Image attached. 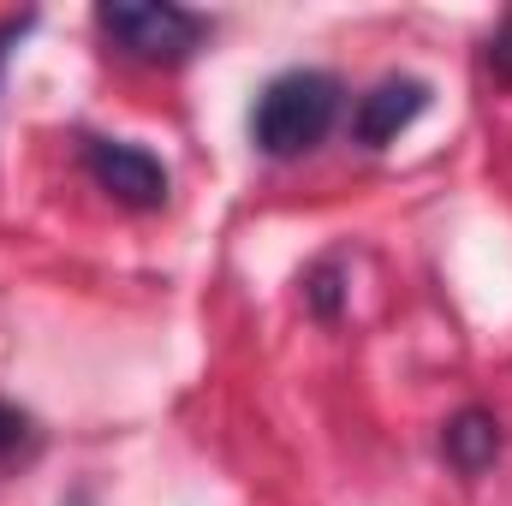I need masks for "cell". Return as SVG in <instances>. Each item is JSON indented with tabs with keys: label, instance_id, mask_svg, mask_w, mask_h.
Masks as SVG:
<instances>
[{
	"label": "cell",
	"instance_id": "cell-2",
	"mask_svg": "<svg viewBox=\"0 0 512 506\" xmlns=\"http://www.w3.org/2000/svg\"><path fill=\"white\" fill-rule=\"evenodd\" d=\"M96 24L108 30V42L131 54V60H149V66H173L185 60L197 42H203V18L173 6V0H102L96 6Z\"/></svg>",
	"mask_w": 512,
	"mask_h": 506
},
{
	"label": "cell",
	"instance_id": "cell-7",
	"mask_svg": "<svg viewBox=\"0 0 512 506\" xmlns=\"http://www.w3.org/2000/svg\"><path fill=\"white\" fill-rule=\"evenodd\" d=\"M304 298H310V310L316 316H340V268L334 262H322V268H310V280H304Z\"/></svg>",
	"mask_w": 512,
	"mask_h": 506
},
{
	"label": "cell",
	"instance_id": "cell-8",
	"mask_svg": "<svg viewBox=\"0 0 512 506\" xmlns=\"http://www.w3.org/2000/svg\"><path fill=\"white\" fill-rule=\"evenodd\" d=\"M483 60H489V78H495V84H512V12L495 24V36H489V54H483Z\"/></svg>",
	"mask_w": 512,
	"mask_h": 506
},
{
	"label": "cell",
	"instance_id": "cell-1",
	"mask_svg": "<svg viewBox=\"0 0 512 506\" xmlns=\"http://www.w3.org/2000/svg\"><path fill=\"white\" fill-rule=\"evenodd\" d=\"M340 114V84L328 72H280L251 108V137L262 155L286 161L316 149Z\"/></svg>",
	"mask_w": 512,
	"mask_h": 506
},
{
	"label": "cell",
	"instance_id": "cell-4",
	"mask_svg": "<svg viewBox=\"0 0 512 506\" xmlns=\"http://www.w3.org/2000/svg\"><path fill=\"white\" fill-rule=\"evenodd\" d=\"M423 108H429V84H423V78H382V84L358 102L352 131H358L364 149H387V143L411 126Z\"/></svg>",
	"mask_w": 512,
	"mask_h": 506
},
{
	"label": "cell",
	"instance_id": "cell-5",
	"mask_svg": "<svg viewBox=\"0 0 512 506\" xmlns=\"http://www.w3.org/2000/svg\"><path fill=\"white\" fill-rule=\"evenodd\" d=\"M441 447H447V459H453L465 477H477V471H489V465L501 459V423L471 405V411H459V417L441 429Z\"/></svg>",
	"mask_w": 512,
	"mask_h": 506
},
{
	"label": "cell",
	"instance_id": "cell-6",
	"mask_svg": "<svg viewBox=\"0 0 512 506\" xmlns=\"http://www.w3.org/2000/svg\"><path fill=\"white\" fill-rule=\"evenodd\" d=\"M30 453H36V423H30L18 405H6V399H0V471L24 465Z\"/></svg>",
	"mask_w": 512,
	"mask_h": 506
},
{
	"label": "cell",
	"instance_id": "cell-3",
	"mask_svg": "<svg viewBox=\"0 0 512 506\" xmlns=\"http://www.w3.org/2000/svg\"><path fill=\"white\" fill-rule=\"evenodd\" d=\"M84 167L96 173L102 191H114L131 209H161L167 203V167L137 149V143H114V137H90L84 143Z\"/></svg>",
	"mask_w": 512,
	"mask_h": 506
}]
</instances>
